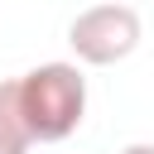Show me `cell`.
<instances>
[{"instance_id":"obj_3","label":"cell","mask_w":154,"mask_h":154,"mask_svg":"<svg viewBox=\"0 0 154 154\" xmlns=\"http://www.w3.org/2000/svg\"><path fill=\"white\" fill-rule=\"evenodd\" d=\"M34 135L19 116V96H14V77L0 82V154H29Z\"/></svg>"},{"instance_id":"obj_4","label":"cell","mask_w":154,"mask_h":154,"mask_svg":"<svg viewBox=\"0 0 154 154\" xmlns=\"http://www.w3.org/2000/svg\"><path fill=\"white\" fill-rule=\"evenodd\" d=\"M120 154H154V144H125Z\"/></svg>"},{"instance_id":"obj_1","label":"cell","mask_w":154,"mask_h":154,"mask_svg":"<svg viewBox=\"0 0 154 154\" xmlns=\"http://www.w3.org/2000/svg\"><path fill=\"white\" fill-rule=\"evenodd\" d=\"M19 116L34 135V144L67 140L87 116V77L77 63H38L24 77H14Z\"/></svg>"},{"instance_id":"obj_2","label":"cell","mask_w":154,"mask_h":154,"mask_svg":"<svg viewBox=\"0 0 154 154\" xmlns=\"http://www.w3.org/2000/svg\"><path fill=\"white\" fill-rule=\"evenodd\" d=\"M144 38V24H140V10L135 5H120V0H106V5H87L72 24H67V43L77 53V63L87 67H111V63H125Z\"/></svg>"}]
</instances>
